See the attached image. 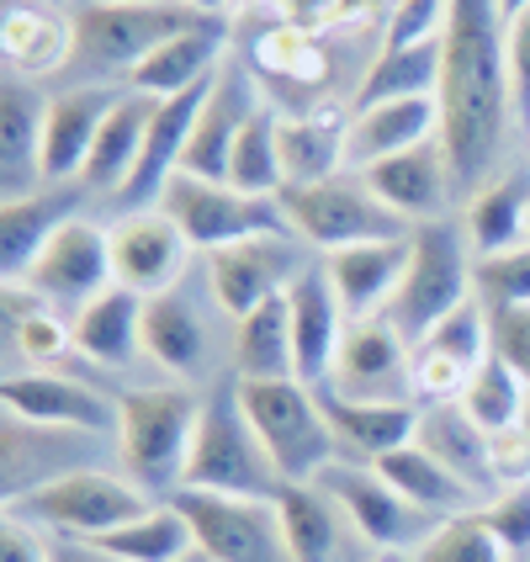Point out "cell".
<instances>
[{
    "label": "cell",
    "mask_w": 530,
    "mask_h": 562,
    "mask_svg": "<svg viewBox=\"0 0 530 562\" xmlns=\"http://www.w3.org/2000/svg\"><path fill=\"white\" fill-rule=\"evenodd\" d=\"M191 11H207V16H223L228 11V0H187Z\"/></svg>",
    "instance_id": "cell-55"
},
{
    "label": "cell",
    "mask_w": 530,
    "mask_h": 562,
    "mask_svg": "<svg viewBox=\"0 0 530 562\" xmlns=\"http://www.w3.org/2000/svg\"><path fill=\"white\" fill-rule=\"evenodd\" d=\"M419 345H430V350H440V356H451V361H462V367L477 372L494 356V313H488V303L467 297L462 308L446 313Z\"/></svg>",
    "instance_id": "cell-45"
},
{
    "label": "cell",
    "mask_w": 530,
    "mask_h": 562,
    "mask_svg": "<svg viewBox=\"0 0 530 562\" xmlns=\"http://www.w3.org/2000/svg\"><path fill=\"white\" fill-rule=\"evenodd\" d=\"M187 562H207V558H202V552H196V558H187Z\"/></svg>",
    "instance_id": "cell-59"
},
{
    "label": "cell",
    "mask_w": 530,
    "mask_h": 562,
    "mask_svg": "<svg viewBox=\"0 0 530 562\" xmlns=\"http://www.w3.org/2000/svg\"><path fill=\"white\" fill-rule=\"evenodd\" d=\"M0 562H54V536L16 515H0Z\"/></svg>",
    "instance_id": "cell-52"
},
{
    "label": "cell",
    "mask_w": 530,
    "mask_h": 562,
    "mask_svg": "<svg viewBox=\"0 0 530 562\" xmlns=\"http://www.w3.org/2000/svg\"><path fill=\"white\" fill-rule=\"evenodd\" d=\"M281 207L292 218V234L318 245L324 255L414 234L408 218H398L361 176H335V181H318V187H292L281 191Z\"/></svg>",
    "instance_id": "cell-8"
},
{
    "label": "cell",
    "mask_w": 530,
    "mask_h": 562,
    "mask_svg": "<svg viewBox=\"0 0 530 562\" xmlns=\"http://www.w3.org/2000/svg\"><path fill=\"white\" fill-rule=\"evenodd\" d=\"M286 308H292V345H297V382H329L335 376V361H340V340L350 329V318L340 308V292L335 281L318 266H303V277L292 281L286 292Z\"/></svg>",
    "instance_id": "cell-17"
},
{
    "label": "cell",
    "mask_w": 530,
    "mask_h": 562,
    "mask_svg": "<svg viewBox=\"0 0 530 562\" xmlns=\"http://www.w3.org/2000/svg\"><path fill=\"white\" fill-rule=\"evenodd\" d=\"M526 138H530V133H526Z\"/></svg>",
    "instance_id": "cell-61"
},
{
    "label": "cell",
    "mask_w": 530,
    "mask_h": 562,
    "mask_svg": "<svg viewBox=\"0 0 530 562\" xmlns=\"http://www.w3.org/2000/svg\"><path fill=\"white\" fill-rule=\"evenodd\" d=\"M239 404L266 446L281 483H318L340 462V440L308 382H239Z\"/></svg>",
    "instance_id": "cell-4"
},
{
    "label": "cell",
    "mask_w": 530,
    "mask_h": 562,
    "mask_svg": "<svg viewBox=\"0 0 530 562\" xmlns=\"http://www.w3.org/2000/svg\"><path fill=\"white\" fill-rule=\"evenodd\" d=\"M530 0H499V11H504V22H509V16H520V11H526Z\"/></svg>",
    "instance_id": "cell-56"
},
{
    "label": "cell",
    "mask_w": 530,
    "mask_h": 562,
    "mask_svg": "<svg viewBox=\"0 0 530 562\" xmlns=\"http://www.w3.org/2000/svg\"><path fill=\"white\" fill-rule=\"evenodd\" d=\"M526 376L515 372L509 361H504L499 350L477 367V376L467 382V398H462V408H467L472 419L488 430V436H499V430H515L520 425V408H526Z\"/></svg>",
    "instance_id": "cell-42"
},
{
    "label": "cell",
    "mask_w": 530,
    "mask_h": 562,
    "mask_svg": "<svg viewBox=\"0 0 530 562\" xmlns=\"http://www.w3.org/2000/svg\"><path fill=\"white\" fill-rule=\"evenodd\" d=\"M43 5H59V0H43Z\"/></svg>",
    "instance_id": "cell-60"
},
{
    "label": "cell",
    "mask_w": 530,
    "mask_h": 562,
    "mask_svg": "<svg viewBox=\"0 0 530 562\" xmlns=\"http://www.w3.org/2000/svg\"><path fill=\"white\" fill-rule=\"evenodd\" d=\"M149 509L155 504H149V494L133 477L101 472V468L64 472L54 483H43V488H32V494L5 504V515H16V520H27V526H37L48 536H64V541H101V536L144 520Z\"/></svg>",
    "instance_id": "cell-5"
},
{
    "label": "cell",
    "mask_w": 530,
    "mask_h": 562,
    "mask_svg": "<svg viewBox=\"0 0 530 562\" xmlns=\"http://www.w3.org/2000/svg\"><path fill=\"white\" fill-rule=\"evenodd\" d=\"M277 16L286 27H303V32H324V27H350V22H367L376 16L382 5L393 11L398 0H271Z\"/></svg>",
    "instance_id": "cell-47"
},
{
    "label": "cell",
    "mask_w": 530,
    "mask_h": 562,
    "mask_svg": "<svg viewBox=\"0 0 530 562\" xmlns=\"http://www.w3.org/2000/svg\"><path fill=\"white\" fill-rule=\"evenodd\" d=\"M75 350L95 361V367H127L138 350H144V297L127 292V286H112L101 292L95 303L75 313Z\"/></svg>",
    "instance_id": "cell-35"
},
{
    "label": "cell",
    "mask_w": 530,
    "mask_h": 562,
    "mask_svg": "<svg viewBox=\"0 0 530 562\" xmlns=\"http://www.w3.org/2000/svg\"><path fill=\"white\" fill-rule=\"evenodd\" d=\"M11 340H16V356L32 372H59V361L75 350V329L59 324L48 308H37L27 318H11Z\"/></svg>",
    "instance_id": "cell-46"
},
{
    "label": "cell",
    "mask_w": 530,
    "mask_h": 562,
    "mask_svg": "<svg viewBox=\"0 0 530 562\" xmlns=\"http://www.w3.org/2000/svg\"><path fill=\"white\" fill-rule=\"evenodd\" d=\"M408 356L414 345L376 313V318H356L340 340V361L329 387H340L350 398H393L387 387H408Z\"/></svg>",
    "instance_id": "cell-21"
},
{
    "label": "cell",
    "mask_w": 530,
    "mask_h": 562,
    "mask_svg": "<svg viewBox=\"0 0 530 562\" xmlns=\"http://www.w3.org/2000/svg\"><path fill=\"white\" fill-rule=\"evenodd\" d=\"M472 297V266H467V239L456 223H419L408 239V271L387 303V324L419 345L451 308H462Z\"/></svg>",
    "instance_id": "cell-7"
},
{
    "label": "cell",
    "mask_w": 530,
    "mask_h": 562,
    "mask_svg": "<svg viewBox=\"0 0 530 562\" xmlns=\"http://www.w3.org/2000/svg\"><path fill=\"white\" fill-rule=\"evenodd\" d=\"M170 504L187 515L196 552L207 562H292L277 499H234V494L176 488Z\"/></svg>",
    "instance_id": "cell-10"
},
{
    "label": "cell",
    "mask_w": 530,
    "mask_h": 562,
    "mask_svg": "<svg viewBox=\"0 0 530 562\" xmlns=\"http://www.w3.org/2000/svg\"><path fill=\"white\" fill-rule=\"evenodd\" d=\"M446 16H451V0H398V5L387 11L382 48H414V43H436V37H446Z\"/></svg>",
    "instance_id": "cell-48"
},
{
    "label": "cell",
    "mask_w": 530,
    "mask_h": 562,
    "mask_svg": "<svg viewBox=\"0 0 530 562\" xmlns=\"http://www.w3.org/2000/svg\"><path fill=\"white\" fill-rule=\"evenodd\" d=\"M440 91V37L436 43H414V48H382L372 69L361 75V86L350 95V112H367L382 101H414V95Z\"/></svg>",
    "instance_id": "cell-38"
},
{
    "label": "cell",
    "mask_w": 530,
    "mask_h": 562,
    "mask_svg": "<svg viewBox=\"0 0 530 562\" xmlns=\"http://www.w3.org/2000/svg\"><path fill=\"white\" fill-rule=\"evenodd\" d=\"M530 234V191L520 176H499L488 187H477L467 202V239L477 255H499L520 245Z\"/></svg>",
    "instance_id": "cell-39"
},
{
    "label": "cell",
    "mask_w": 530,
    "mask_h": 562,
    "mask_svg": "<svg viewBox=\"0 0 530 562\" xmlns=\"http://www.w3.org/2000/svg\"><path fill=\"white\" fill-rule=\"evenodd\" d=\"M345 138H350V112L340 106H313L281 117V170L286 191L335 181L345 170Z\"/></svg>",
    "instance_id": "cell-29"
},
{
    "label": "cell",
    "mask_w": 530,
    "mask_h": 562,
    "mask_svg": "<svg viewBox=\"0 0 530 562\" xmlns=\"http://www.w3.org/2000/svg\"><path fill=\"white\" fill-rule=\"evenodd\" d=\"M202 404L187 382H159V387H133L123 393V419H117V457L123 477H133L149 499L176 494L187 483V457L196 440Z\"/></svg>",
    "instance_id": "cell-2"
},
{
    "label": "cell",
    "mask_w": 530,
    "mask_h": 562,
    "mask_svg": "<svg viewBox=\"0 0 530 562\" xmlns=\"http://www.w3.org/2000/svg\"><path fill=\"white\" fill-rule=\"evenodd\" d=\"M398 494H404L414 509H425V515H436V520H451V515H472V509H483V494L472 488L467 477H456V472L446 468L440 457H430L419 440L414 446H398V451H387L382 462H372Z\"/></svg>",
    "instance_id": "cell-30"
},
{
    "label": "cell",
    "mask_w": 530,
    "mask_h": 562,
    "mask_svg": "<svg viewBox=\"0 0 530 562\" xmlns=\"http://www.w3.org/2000/svg\"><path fill=\"white\" fill-rule=\"evenodd\" d=\"M520 430L530 436V393H526V408H520Z\"/></svg>",
    "instance_id": "cell-58"
},
{
    "label": "cell",
    "mask_w": 530,
    "mask_h": 562,
    "mask_svg": "<svg viewBox=\"0 0 530 562\" xmlns=\"http://www.w3.org/2000/svg\"><path fill=\"white\" fill-rule=\"evenodd\" d=\"M54 562H117V558L101 552L95 541H64V536H54Z\"/></svg>",
    "instance_id": "cell-54"
},
{
    "label": "cell",
    "mask_w": 530,
    "mask_h": 562,
    "mask_svg": "<svg viewBox=\"0 0 530 562\" xmlns=\"http://www.w3.org/2000/svg\"><path fill=\"white\" fill-rule=\"evenodd\" d=\"M303 266L308 260L297 255L292 234H260V239L207 255V286H213V297L228 318H250L255 308L286 297L292 281L303 277Z\"/></svg>",
    "instance_id": "cell-12"
},
{
    "label": "cell",
    "mask_w": 530,
    "mask_h": 562,
    "mask_svg": "<svg viewBox=\"0 0 530 562\" xmlns=\"http://www.w3.org/2000/svg\"><path fill=\"white\" fill-rule=\"evenodd\" d=\"M0 54L22 75H54L59 64L75 59V22H64L54 5L32 0H5L0 11Z\"/></svg>",
    "instance_id": "cell-32"
},
{
    "label": "cell",
    "mask_w": 530,
    "mask_h": 562,
    "mask_svg": "<svg viewBox=\"0 0 530 562\" xmlns=\"http://www.w3.org/2000/svg\"><path fill=\"white\" fill-rule=\"evenodd\" d=\"M494 350L526 376V387H530V308L494 313Z\"/></svg>",
    "instance_id": "cell-53"
},
{
    "label": "cell",
    "mask_w": 530,
    "mask_h": 562,
    "mask_svg": "<svg viewBox=\"0 0 530 562\" xmlns=\"http://www.w3.org/2000/svg\"><path fill=\"white\" fill-rule=\"evenodd\" d=\"M255 86L239 64H218L213 75V91L202 101V117L191 127L187 155H181V176H196V181H228V165H234V144L245 123L255 117Z\"/></svg>",
    "instance_id": "cell-16"
},
{
    "label": "cell",
    "mask_w": 530,
    "mask_h": 562,
    "mask_svg": "<svg viewBox=\"0 0 530 562\" xmlns=\"http://www.w3.org/2000/svg\"><path fill=\"white\" fill-rule=\"evenodd\" d=\"M223 43H228V22L213 16V22H202V27L181 32L176 43H165L155 59H144L133 75H127V86L133 91H149V95H181L191 86H202L207 75H218V59H223Z\"/></svg>",
    "instance_id": "cell-34"
},
{
    "label": "cell",
    "mask_w": 530,
    "mask_h": 562,
    "mask_svg": "<svg viewBox=\"0 0 530 562\" xmlns=\"http://www.w3.org/2000/svg\"><path fill=\"white\" fill-rule=\"evenodd\" d=\"M440 138V95H414V101H382L367 112H350V138H345V170H367L376 159L408 155L419 144Z\"/></svg>",
    "instance_id": "cell-22"
},
{
    "label": "cell",
    "mask_w": 530,
    "mask_h": 562,
    "mask_svg": "<svg viewBox=\"0 0 530 562\" xmlns=\"http://www.w3.org/2000/svg\"><path fill=\"white\" fill-rule=\"evenodd\" d=\"M367 562H414V558H408V552H372Z\"/></svg>",
    "instance_id": "cell-57"
},
{
    "label": "cell",
    "mask_w": 530,
    "mask_h": 562,
    "mask_svg": "<svg viewBox=\"0 0 530 562\" xmlns=\"http://www.w3.org/2000/svg\"><path fill=\"white\" fill-rule=\"evenodd\" d=\"M75 430H48V425H27V419H11L5 414V430H0V499H22L32 488L54 483L64 472H80L86 462L69 451Z\"/></svg>",
    "instance_id": "cell-26"
},
{
    "label": "cell",
    "mask_w": 530,
    "mask_h": 562,
    "mask_svg": "<svg viewBox=\"0 0 530 562\" xmlns=\"http://www.w3.org/2000/svg\"><path fill=\"white\" fill-rule=\"evenodd\" d=\"M27 286L48 303H69L75 313L95 303L101 292H112L117 286V277H112V228H95L91 218H69L32 260Z\"/></svg>",
    "instance_id": "cell-14"
},
{
    "label": "cell",
    "mask_w": 530,
    "mask_h": 562,
    "mask_svg": "<svg viewBox=\"0 0 530 562\" xmlns=\"http://www.w3.org/2000/svg\"><path fill=\"white\" fill-rule=\"evenodd\" d=\"M472 297L488 303V313L530 308V239L499 255H477L472 260Z\"/></svg>",
    "instance_id": "cell-43"
},
{
    "label": "cell",
    "mask_w": 530,
    "mask_h": 562,
    "mask_svg": "<svg viewBox=\"0 0 530 562\" xmlns=\"http://www.w3.org/2000/svg\"><path fill=\"white\" fill-rule=\"evenodd\" d=\"M488 531L499 536V547L509 552V562H520L530 552V488H504L483 504Z\"/></svg>",
    "instance_id": "cell-49"
},
{
    "label": "cell",
    "mask_w": 530,
    "mask_h": 562,
    "mask_svg": "<svg viewBox=\"0 0 530 562\" xmlns=\"http://www.w3.org/2000/svg\"><path fill=\"white\" fill-rule=\"evenodd\" d=\"M0 404L11 419L75 430V436H117L123 398H106L101 387L69 372H11L0 382Z\"/></svg>",
    "instance_id": "cell-13"
},
{
    "label": "cell",
    "mask_w": 530,
    "mask_h": 562,
    "mask_svg": "<svg viewBox=\"0 0 530 562\" xmlns=\"http://www.w3.org/2000/svg\"><path fill=\"white\" fill-rule=\"evenodd\" d=\"M488 462H494V488H530V436L515 425V430H499L494 446H488Z\"/></svg>",
    "instance_id": "cell-51"
},
{
    "label": "cell",
    "mask_w": 530,
    "mask_h": 562,
    "mask_svg": "<svg viewBox=\"0 0 530 562\" xmlns=\"http://www.w3.org/2000/svg\"><path fill=\"white\" fill-rule=\"evenodd\" d=\"M292 562H345L350 558V520L318 483H286L277 494Z\"/></svg>",
    "instance_id": "cell-33"
},
{
    "label": "cell",
    "mask_w": 530,
    "mask_h": 562,
    "mask_svg": "<svg viewBox=\"0 0 530 562\" xmlns=\"http://www.w3.org/2000/svg\"><path fill=\"white\" fill-rule=\"evenodd\" d=\"M318 404L329 414L335 440L367 462H382L387 451L419 440V404H408V398H350L340 387L318 382Z\"/></svg>",
    "instance_id": "cell-20"
},
{
    "label": "cell",
    "mask_w": 530,
    "mask_h": 562,
    "mask_svg": "<svg viewBox=\"0 0 530 562\" xmlns=\"http://www.w3.org/2000/svg\"><path fill=\"white\" fill-rule=\"evenodd\" d=\"M408 239H372V245H350V250L324 255V271L335 281L350 324L387 313V303H393V292H398V281L408 271Z\"/></svg>",
    "instance_id": "cell-24"
},
{
    "label": "cell",
    "mask_w": 530,
    "mask_h": 562,
    "mask_svg": "<svg viewBox=\"0 0 530 562\" xmlns=\"http://www.w3.org/2000/svg\"><path fill=\"white\" fill-rule=\"evenodd\" d=\"M181 488L234 494V499H277L281 488H286L281 472L271 468L260 436H255L245 404H239V382L213 387V398L202 404L196 440H191V457H187V483Z\"/></svg>",
    "instance_id": "cell-3"
},
{
    "label": "cell",
    "mask_w": 530,
    "mask_h": 562,
    "mask_svg": "<svg viewBox=\"0 0 530 562\" xmlns=\"http://www.w3.org/2000/svg\"><path fill=\"white\" fill-rule=\"evenodd\" d=\"M250 64L271 91H286L297 101V112H313V106H318L313 95L335 80V59H329V48L318 43V32L286 27V22L255 43Z\"/></svg>",
    "instance_id": "cell-28"
},
{
    "label": "cell",
    "mask_w": 530,
    "mask_h": 562,
    "mask_svg": "<svg viewBox=\"0 0 530 562\" xmlns=\"http://www.w3.org/2000/svg\"><path fill=\"white\" fill-rule=\"evenodd\" d=\"M213 22L187 0H95L75 16V54L101 75H133L181 32Z\"/></svg>",
    "instance_id": "cell-6"
},
{
    "label": "cell",
    "mask_w": 530,
    "mask_h": 562,
    "mask_svg": "<svg viewBox=\"0 0 530 562\" xmlns=\"http://www.w3.org/2000/svg\"><path fill=\"white\" fill-rule=\"evenodd\" d=\"M504 54H509V91H515V123L530 133V5L509 16L504 27Z\"/></svg>",
    "instance_id": "cell-50"
},
{
    "label": "cell",
    "mask_w": 530,
    "mask_h": 562,
    "mask_svg": "<svg viewBox=\"0 0 530 562\" xmlns=\"http://www.w3.org/2000/svg\"><path fill=\"white\" fill-rule=\"evenodd\" d=\"M356 176L408 223H440L446 202H451V181H456V176H451V159L440 149V138L408 149V155L376 159V165L356 170Z\"/></svg>",
    "instance_id": "cell-19"
},
{
    "label": "cell",
    "mask_w": 530,
    "mask_h": 562,
    "mask_svg": "<svg viewBox=\"0 0 530 562\" xmlns=\"http://www.w3.org/2000/svg\"><path fill=\"white\" fill-rule=\"evenodd\" d=\"M187 260L191 239L170 213H127L123 223H112V277L127 292L138 297L176 292V281L187 277Z\"/></svg>",
    "instance_id": "cell-15"
},
{
    "label": "cell",
    "mask_w": 530,
    "mask_h": 562,
    "mask_svg": "<svg viewBox=\"0 0 530 562\" xmlns=\"http://www.w3.org/2000/svg\"><path fill=\"white\" fill-rule=\"evenodd\" d=\"M127 86H80L48 101V123H43V181L64 187L69 176L86 170L95 149V133L106 123V112L123 101Z\"/></svg>",
    "instance_id": "cell-18"
},
{
    "label": "cell",
    "mask_w": 530,
    "mask_h": 562,
    "mask_svg": "<svg viewBox=\"0 0 530 562\" xmlns=\"http://www.w3.org/2000/svg\"><path fill=\"white\" fill-rule=\"evenodd\" d=\"M234 367L239 382H297V345H292V308L286 297L255 308L234 329Z\"/></svg>",
    "instance_id": "cell-37"
},
{
    "label": "cell",
    "mask_w": 530,
    "mask_h": 562,
    "mask_svg": "<svg viewBox=\"0 0 530 562\" xmlns=\"http://www.w3.org/2000/svg\"><path fill=\"white\" fill-rule=\"evenodd\" d=\"M43 123L48 101L27 80L0 86V202H22L43 191Z\"/></svg>",
    "instance_id": "cell-23"
},
{
    "label": "cell",
    "mask_w": 530,
    "mask_h": 562,
    "mask_svg": "<svg viewBox=\"0 0 530 562\" xmlns=\"http://www.w3.org/2000/svg\"><path fill=\"white\" fill-rule=\"evenodd\" d=\"M318 488L345 509V520L356 526L361 541H372L376 552H419V541L436 531L440 520L414 509V504L382 477V472L367 462V468H350V462H335V468L318 477Z\"/></svg>",
    "instance_id": "cell-11"
},
{
    "label": "cell",
    "mask_w": 530,
    "mask_h": 562,
    "mask_svg": "<svg viewBox=\"0 0 530 562\" xmlns=\"http://www.w3.org/2000/svg\"><path fill=\"white\" fill-rule=\"evenodd\" d=\"M95 547L112 552L117 562H187V558H196V536H191L187 515H181L170 499L155 504L144 520H133L123 531L101 536Z\"/></svg>",
    "instance_id": "cell-40"
},
{
    "label": "cell",
    "mask_w": 530,
    "mask_h": 562,
    "mask_svg": "<svg viewBox=\"0 0 530 562\" xmlns=\"http://www.w3.org/2000/svg\"><path fill=\"white\" fill-rule=\"evenodd\" d=\"M414 562H509V552L499 547V536L488 531L483 509H472V515L440 520L436 531L419 541Z\"/></svg>",
    "instance_id": "cell-44"
},
{
    "label": "cell",
    "mask_w": 530,
    "mask_h": 562,
    "mask_svg": "<svg viewBox=\"0 0 530 562\" xmlns=\"http://www.w3.org/2000/svg\"><path fill=\"white\" fill-rule=\"evenodd\" d=\"M419 446H425L430 457H440L456 477H467L483 499H494V494H499V488H494V462H488L494 436H488V430H483L462 404L419 408Z\"/></svg>",
    "instance_id": "cell-36"
},
{
    "label": "cell",
    "mask_w": 530,
    "mask_h": 562,
    "mask_svg": "<svg viewBox=\"0 0 530 562\" xmlns=\"http://www.w3.org/2000/svg\"><path fill=\"white\" fill-rule=\"evenodd\" d=\"M499 0H451L440 37V149L456 181H477L504 149L515 123L509 54ZM520 127V123H515Z\"/></svg>",
    "instance_id": "cell-1"
},
{
    "label": "cell",
    "mask_w": 530,
    "mask_h": 562,
    "mask_svg": "<svg viewBox=\"0 0 530 562\" xmlns=\"http://www.w3.org/2000/svg\"><path fill=\"white\" fill-rule=\"evenodd\" d=\"M159 213L176 218V228L191 239V250L207 255L260 239V234H292L281 196H250L228 181H196V176H176L159 196Z\"/></svg>",
    "instance_id": "cell-9"
},
{
    "label": "cell",
    "mask_w": 530,
    "mask_h": 562,
    "mask_svg": "<svg viewBox=\"0 0 530 562\" xmlns=\"http://www.w3.org/2000/svg\"><path fill=\"white\" fill-rule=\"evenodd\" d=\"M207 350H213L207 324H202V313L187 292L144 297V356L159 372H170L176 382H191V376L207 372Z\"/></svg>",
    "instance_id": "cell-27"
},
{
    "label": "cell",
    "mask_w": 530,
    "mask_h": 562,
    "mask_svg": "<svg viewBox=\"0 0 530 562\" xmlns=\"http://www.w3.org/2000/svg\"><path fill=\"white\" fill-rule=\"evenodd\" d=\"M86 202V187H43L22 202H0V281H27L32 260L59 234L75 207Z\"/></svg>",
    "instance_id": "cell-25"
},
{
    "label": "cell",
    "mask_w": 530,
    "mask_h": 562,
    "mask_svg": "<svg viewBox=\"0 0 530 562\" xmlns=\"http://www.w3.org/2000/svg\"><path fill=\"white\" fill-rule=\"evenodd\" d=\"M228 187L250 191V196H281L286 191V170H281V117L271 106H255L245 123L239 144H234V165H228Z\"/></svg>",
    "instance_id": "cell-41"
},
{
    "label": "cell",
    "mask_w": 530,
    "mask_h": 562,
    "mask_svg": "<svg viewBox=\"0 0 530 562\" xmlns=\"http://www.w3.org/2000/svg\"><path fill=\"white\" fill-rule=\"evenodd\" d=\"M155 112H159V95L133 91V86H127L123 101L106 112V123H101V133H95L91 159H86V170H80L86 191H112V196H117V191L127 187L133 165H138V155H144V138H149Z\"/></svg>",
    "instance_id": "cell-31"
}]
</instances>
